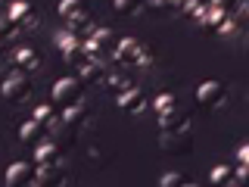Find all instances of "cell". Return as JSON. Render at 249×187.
I'll use <instances>...</instances> for the list:
<instances>
[{
    "mask_svg": "<svg viewBox=\"0 0 249 187\" xmlns=\"http://www.w3.org/2000/svg\"><path fill=\"white\" fill-rule=\"evenodd\" d=\"M112 56L119 59V66H146V62H153V53L146 50L140 41H134V37L119 41V47H115Z\"/></svg>",
    "mask_w": 249,
    "mask_h": 187,
    "instance_id": "1",
    "label": "cell"
},
{
    "mask_svg": "<svg viewBox=\"0 0 249 187\" xmlns=\"http://www.w3.org/2000/svg\"><path fill=\"white\" fill-rule=\"evenodd\" d=\"M196 103L206 106V109H221L228 103V88L218 81H202L196 88Z\"/></svg>",
    "mask_w": 249,
    "mask_h": 187,
    "instance_id": "2",
    "label": "cell"
},
{
    "mask_svg": "<svg viewBox=\"0 0 249 187\" xmlns=\"http://www.w3.org/2000/svg\"><path fill=\"white\" fill-rule=\"evenodd\" d=\"M6 16H10V22L16 25V31H31V28H37V13H35V6H31L28 0H16Z\"/></svg>",
    "mask_w": 249,
    "mask_h": 187,
    "instance_id": "3",
    "label": "cell"
},
{
    "mask_svg": "<svg viewBox=\"0 0 249 187\" xmlns=\"http://www.w3.org/2000/svg\"><path fill=\"white\" fill-rule=\"evenodd\" d=\"M59 16L75 28H84L90 25V16H88V6H84V0H59Z\"/></svg>",
    "mask_w": 249,
    "mask_h": 187,
    "instance_id": "4",
    "label": "cell"
},
{
    "mask_svg": "<svg viewBox=\"0 0 249 187\" xmlns=\"http://www.w3.org/2000/svg\"><path fill=\"white\" fill-rule=\"evenodd\" d=\"M81 88L84 84L78 78H62V81L53 84V100L62 106H75V103H81Z\"/></svg>",
    "mask_w": 249,
    "mask_h": 187,
    "instance_id": "5",
    "label": "cell"
},
{
    "mask_svg": "<svg viewBox=\"0 0 249 187\" xmlns=\"http://www.w3.org/2000/svg\"><path fill=\"white\" fill-rule=\"evenodd\" d=\"M28 97H31V81H28L25 75H13V78H6V81H3V100H10L13 106L25 103Z\"/></svg>",
    "mask_w": 249,
    "mask_h": 187,
    "instance_id": "6",
    "label": "cell"
},
{
    "mask_svg": "<svg viewBox=\"0 0 249 187\" xmlns=\"http://www.w3.org/2000/svg\"><path fill=\"white\" fill-rule=\"evenodd\" d=\"M146 94L140 91V88H128V91H122L119 97H115V106L122 109V112H128V115H140L146 109Z\"/></svg>",
    "mask_w": 249,
    "mask_h": 187,
    "instance_id": "7",
    "label": "cell"
},
{
    "mask_svg": "<svg viewBox=\"0 0 249 187\" xmlns=\"http://www.w3.org/2000/svg\"><path fill=\"white\" fill-rule=\"evenodd\" d=\"M159 128L162 134H175V131H190V115L181 112L178 106L165 109V112H159Z\"/></svg>",
    "mask_w": 249,
    "mask_h": 187,
    "instance_id": "8",
    "label": "cell"
},
{
    "mask_svg": "<svg viewBox=\"0 0 249 187\" xmlns=\"http://www.w3.org/2000/svg\"><path fill=\"white\" fill-rule=\"evenodd\" d=\"M162 150H165V153H178V156H187V153L193 150V137H190V131L162 134Z\"/></svg>",
    "mask_w": 249,
    "mask_h": 187,
    "instance_id": "9",
    "label": "cell"
},
{
    "mask_svg": "<svg viewBox=\"0 0 249 187\" xmlns=\"http://www.w3.org/2000/svg\"><path fill=\"white\" fill-rule=\"evenodd\" d=\"M3 181H6V187H25V184H35V168H31L28 162H13V166L6 168Z\"/></svg>",
    "mask_w": 249,
    "mask_h": 187,
    "instance_id": "10",
    "label": "cell"
},
{
    "mask_svg": "<svg viewBox=\"0 0 249 187\" xmlns=\"http://www.w3.org/2000/svg\"><path fill=\"white\" fill-rule=\"evenodd\" d=\"M106 66L100 59H88L84 66H78V81L81 84H106Z\"/></svg>",
    "mask_w": 249,
    "mask_h": 187,
    "instance_id": "11",
    "label": "cell"
},
{
    "mask_svg": "<svg viewBox=\"0 0 249 187\" xmlns=\"http://www.w3.org/2000/svg\"><path fill=\"white\" fill-rule=\"evenodd\" d=\"M35 184L37 187H62L66 184V175H62V168H59V162L56 166H41L35 171Z\"/></svg>",
    "mask_w": 249,
    "mask_h": 187,
    "instance_id": "12",
    "label": "cell"
},
{
    "mask_svg": "<svg viewBox=\"0 0 249 187\" xmlns=\"http://www.w3.org/2000/svg\"><path fill=\"white\" fill-rule=\"evenodd\" d=\"M88 122H90V109L84 106V103L66 106V112H62V125H66V128H72V131L84 128V125H88Z\"/></svg>",
    "mask_w": 249,
    "mask_h": 187,
    "instance_id": "13",
    "label": "cell"
},
{
    "mask_svg": "<svg viewBox=\"0 0 249 187\" xmlns=\"http://www.w3.org/2000/svg\"><path fill=\"white\" fill-rule=\"evenodd\" d=\"M13 62L16 66L22 69V72H37V69H41V56H37V50L35 47H19V50L13 53Z\"/></svg>",
    "mask_w": 249,
    "mask_h": 187,
    "instance_id": "14",
    "label": "cell"
},
{
    "mask_svg": "<svg viewBox=\"0 0 249 187\" xmlns=\"http://www.w3.org/2000/svg\"><path fill=\"white\" fill-rule=\"evenodd\" d=\"M90 44L97 47V53H115V47H119V37H115L112 28H97L90 37Z\"/></svg>",
    "mask_w": 249,
    "mask_h": 187,
    "instance_id": "15",
    "label": "cell"
},
{
    "mask_svg": "<svg viewBox=\"0 0 249 187\" xmlns=\"http://www.w3.org/2000/svg\"><path fill=\"white\" fill-rule=\"evenodd\" d=\"M44 125H37L35 119L31 122H22L19 125V140L22 144H28V147H37V144H44Z\"/></svg>",
    "mask_w": 249,
    "mask_h": 187,
    "instance_id": "16",
    "label": "cell"
},
{
    "mask_svg": "<svg viewBox=\"0 0 249 187\" xmlns=\"http://www.w3.org/2000/svg\"><path fill=\"white\" fill-rule=\"evenodd\" d=\"M35 159H37V166H56L59 162V147L44 140V144L35 147Z\"/></svg>",
    "mask_w": 249,
    "mask_h": 187,
    "instance_id": "17",
    "label": "cell"
},
{
    "mask_svg": "<svg viewBox=\"0 0 249 187\" xmlns=\"http://www.w3.org/2000/svg\"><path fill=\"white\" fill-rule=\"evenodd\" d=\"M112 6L119 16H137L143 10V0H112Z\"/></svg>",
    "mask_w": 249,
    "mask_h": 187,
    "instance_id": "18",
    "label": "cell"
},
{
    "mask_svg": "<svg viewBox=\"0 0 249 187\" xmlns=\"http://www.w3.org/2000/svg\"><path fill=\"white\" fill-rule=\"evenodd\" d=\"M159 184L162 187H190V178H187L184 171H165Z\"/></svg>",
    "mask_w": 249,
    "mask_h": 187,
    "instance_id": "19",
    "label": "cell"
},
{
    "mask_svg": "<svg viewBox=\"0 0 249 187\" xmlns=\"http://www.w3.org/2000/svg\"><path fill=\"white\" fill-rule=\"evenodd\" d=\"M35 122L44 125V128H50V125L56 122V112H53L50 106H37V109H35Z\"/></svg>",
    "mask_w": 249,
    "mask_h": 187,
    "instance_id": "20",
    "label": "cell"
},
{
    "mask_svg": "<svg viewBox=\"0 0 249 187\" xmlns=\"http://www.w3.org/2000/svg\"><path fill=\"white\" fill-rule=\"evenodd\" d=\"M209 181H212V184H233L231 168H228V166H215V168H212V175H209Z\"/></svg>",
    "mask_w": 249,
    "mask_h": 187,
    "instance_id": "21",
    "label": "cell"
},
{
    "mask_svg": "<svg viewBox=\"0 0 249 187\" xmlns=\"http://www.w3.org/2000/svg\"><path fill=\"white\" fill-rule=\"evenodd\" d=\"M106 84L122 94V91H128V88H131V78H128V75H106Z\"/></svg>",
    "mask_w": 249,
    "mask_h": 187,
    "instance_id": "22",
    "label": "cell"
},
{
    "mask_svg": "<svg viewBox=\"0 0 249 187\" xmlns=\"http://www.w3.org/2000/svg\"><path fill=\"white\" fill-rule=\"evenodd\" d=\"M153 103H156V109H159V112H165V109L175 106V97H171V94H159V97H156Z\"/></svg>",
    "mask_w": 249,
    "mask_h": 187,
    "instance_id": "23",
    "label": "cell"
},
{
    "mask_svg": "<svg viewBox=\"0 0 249 187\" xmlns=\"http://www.w3.org/2000/svg\"><path fill=\"white\" fill-rule=\"evenodd\" d=\"M16 35V25L10 22V16H3V19H0V37H13Z\"/></svg>",
    "mask_w": 249,
    "mask_h": 187,
    "instance_id": "24",
    "label": "cell"
},
{
    "mask_svg": "<svg viewBox=\"0 0 249 187\" xmlns=\"http://www.w3.org/2000/svg\"><path fill=\"white\" fill-rule=\"evenodd\" d=\"M237 159L246 166V162H249V147H240V150H237Z\"/></svg>",
    "mask_w": 249,
    "mask_h": 187,
    "instance_id": "25",
    "label": "cell"
},
{
    "mask_svg": "<svg viewBox=\"0 0 249 187\" xmlns=\"http://www.w3.org/2000/svg\"><path fill=\"white\" fill-rule=\"evenodd\" d=\"M150 6H153V10H165L168 0H150Z\"/></svg>",
    "mask_w": 249,
    "mask_h": 187,
    "instance_id": "26",
    "label": "cell"
},
{
    "mask_svg": "<svg viewBox=\"0 0 249 187\" xmlns=\"http://www.w3.org/2000/svg\"><path fill=\"white\" fill-rule=\"evenodd\" d=\"M171 6H184V3H190V0H168Z\"/></svg>",
    "mask_w": 249,
    "mask_h": 187,
    "instance_id": "27",
    "label": "cell"
},
{
    "mask_svg": "<svg viewBox=\"0 0 249 187\" xmlns=\"http://www.w3.org/2000/svg\"><path fill=\"white\" fill-rule=\"evenodd\" d=\"M0 56H3V44H0Z\"/></svg>",
    "mask_w": 249,
    "mask_h": 187,
    "instance_id": "28",
    "label": "cell"
},
{
    "mask_svg": "<svg viewBox=\"0 0 249 187\" xmlns=\"http://www.w3.org/2000/svg\"><path fill=\"white\" fill-rule=\"evenodd\" d=\"M209 3H215V0H209Z\"/></svg>",
    "mask_w": 249,
    "mask_h": 187,
    "instance_id": "29",
    "label": "cell"
}]
</instances>
